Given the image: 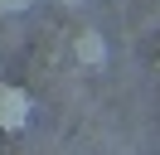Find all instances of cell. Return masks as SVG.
<instances>
[{
  "label": "cell",
  "mask_w": 160,
  "mask_h": 155,
  "mask_svg": "<svg viewBox=\"0 0 160 155\" xmlns=\"http://www.w3.org/2000/svg\"><path fill=\"white\" fill-rule=\"evenodd\" d=\"M29 116H34V97L24 92V87H15V82H0V131L5 136L24 131Z\"/></svg>",
  "instance_id": "cell-1"
},
{
  "label": "cell",
  "mask_w": 160,
  "mask_h": 155,
  "mask_svg": "<svg viewBox=\"0 0 160 155\" xmlns=\"http://www.w3.org/2000/svg\"><path fill=\"white\" fill-rule=\"evenodd\" d=\"M34 0H0V15H24Z\"/></svg>",
  "instance_id": "cell-3"
},
{
  "label": "cell",
  "mask_w": 160,
  "mask_h": 155,
  "mask_svg": "<svg viewBox=\"0 0 160 155\" xmlns=\"http://www.w3.org/2000/svg\"><path fill=\"white\" fill-rule=\"evenodd\" d=\"M73 53H78V63H102V58H107V39L102 34H78V44H73Z\"/></svg>",
  "instance_id": "cell-2"
}]
</instances>
